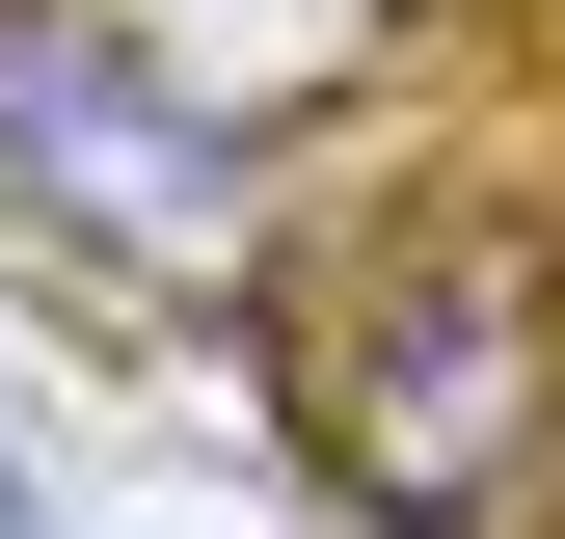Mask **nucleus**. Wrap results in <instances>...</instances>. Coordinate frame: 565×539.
Returning <instances> with one entry per match:
<instances>
[{
    "label": "nucleus",
    "mask_w": 565,
    "mask_h": 539,
    "mask_svg": "<svg viewBox=\"0 0 565 539\" xmlns=\"http://www.w3.org/2000/svg\"><path fill=\"white\" fill-rule=\"evenodd\" d=\"M269 404L377 539H565V270L512 216H323L269 270Z\"/></svg>",
    "instance_id": "1"
},
{
    "label": "nucleus",
    "mask_w": 565,
    "mask_h": 539,
    "mask_svg": "<svg viewBox=\"0 0 565 539\" xmlns=\"http://www.w3.org/2000/svg\"><path fill=\"white\" fill-rule=\"evenodd\" d=\"M0 539H54V486H28V432H0Z\"/></svg>",
    "instance_id": "3"
},
{
    "label": "nucleus",
    "mask_w": 565,
    "mask_h": 539,
    "mask_svg": "<svg viewBox=\"0 0 565 539\" xmlns=\"http://www.w3.org/2000/svg\"><path fill=\"white\" fill-rule=\"evenodd\" d=\"M0 189H28L54 243L162 270V243H216L243 135H216V82H162L135 28H82V0H0Z\"/></svg>",
    "instance_id": "2"
}]
</instances>
